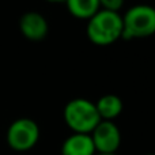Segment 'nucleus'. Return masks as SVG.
<instances>
[{
  "label": "nucleus",
  "instance_id": "7",
  "mask_svg": "<svg viewBox=\"0 0 155 155\" xmlns=\"http://www.w3.org/2000/svg\"><path fill=\"white\" fill-rule=\"evenodd\" d=\"M93 139L90 134H72L64 140L61 146V155H94Z\"/></svg>",
  "mask_w": 155,
  "mask_h": 155
},
{
  "label": "nucleus",
  "instance_id": "2",
  "mask_svg": "<svg viewBox=\"0 0 155 155\" xmlns=\"http://www.w3.org/2000/svg\"><path fill=\"white\" fill-rule=\"evenodd\" d=\"M64 121L75 134H91L101 121L95 107V102L87 98H74L65 105Z\"/></svg>",
  "mask_w": 155,
  "mask_h": 155
},
{
  "label": "nucleus",
  "instance_id": "12",
  "mask_svg": "<svg viewBox=\"0 0 155 155\" xmlns=\"http://www.w3.org/2000/svg\"><path fill=\"white\" fill-rule=\"evenodd\" d=\"M46 2L48 3H54V4H56V3H64V0H46Z\"/></svg>",
  "mask_w": 155,
  "mask_h": 155
},
{
  "label": "nucleus",
  "instance_id": "4",
  "mask_svg": "<svg viewBox=\"0 0 155 155\" xmlns=\"http://www.w3.org/2000/svg\"><path fill=\"white\" fill-rule=\"evenodd\" d=\"M5 139H7V144L14 151L18 153L29 151L40 140V127L31 118H18L8 127Z\"/></svg>",
  "mask_w": 155,
  "mask_h": 155
},
{
  "label": "nucleus",
  "instance_id": "6",
  "mask_svg": "<svg viewBox=\"0 0 155 155\" xmlns=\"http://www.w3.org/2000/svg\"><path fill=\"white\" fill-rule=\"evenodd\" d=\"M19 30L27 40L41 41L48 35L49 25L42 14L37 11H29L25 12L19 19Z\"/></svg>",
  "mask_w": 155,
  "mask_h": 155
},
{
  "label": "nucleus",
  "instance_id": "5",
  "mask_svg": "<svg viewBox=\"0 0 155 155\" xmlns=\"http://www.w3.org/2000/svg\"><path fill=\"white\" fill-rule=\"evenodd\" d=\"M95 153H117L121 144V132L114 121L101 120L90 134Z\"/></svg>",
  "mask_w": 155,
  "mask_h": 155
},
{
  "label": "nucleus",
  "instance_id": "10",
  "mask_svg": "<svg viewBox=\"0 0 155 155\" xmlns=\"http://www.w3.org/2000/svg\"><path fill=\"white\" fill-rule=\"evenodd\" d=\"M124 3H125V0H99V7H101V10L118 12L123 8Z\"/></svg>",
  "mask_w": 155,
  "mask_h": 155
},
{
  "label": "nucleus",
  "instance_id": "13",
  "mask_svg": "<svg viewBox=\"0 0 155 155\" xmlns=\"http://www.w3.org/2000/svg\"><path fill=\"white\" fill-rule=\"evenodd\" d=\"M146 155H155V154H146Z\"/></svg>",
  "mask_w": 155,
  "mask_h": 155
},
{
  "label": "nucleus",
  "instance_id": "9",
  "mask_svg": "<svg viewBox=\"0 0 155 155\" xmlns=\"http://www.w3.org/2000/svg\"><path fill=\"white\" fill-rule=\"evenodd\" d=\"M68 12L76 19L87 21L101 10L99 0H64Z\"/></svg>",
  "mask_w": 155,
  "mask_h": 155
},
{
  "label": "nucleus",
  "instance_id": "11",
  "mask_svg": "<svg viewBox=\"0 0 155 155\" xmlns=\"http://www.w3.org/2000/svg\"><path fill=\"white\" fill-rule=\"evenodd\" d=\"M94 155H117L116 153H95Z\"/></svg>",
  "mask_w": 155,
  "mask_h": 155
},
{
  "label": "nucleus",
  "instance_id": "3",
  "mask_svg": "<svg viewBox=\"0 0 155 155\" xmlns=\"http://www.w3.org/2000/svg\"><path fill=\"white\" fill-rule=\"evenodd\" d=\"M123 16V40L147 38L155 34V8L148 4H136Z\"/></svg>",
  "mask_w": 155,
  "mask_h": 155
},
{
  "label": "nucleus",
  "instance_id": "8",
  "mask_svg": "<svg viewBox=\"0 0 155 155\" xmlns=\"http://www.w3.org/2000/svg\"><path fill=\"white\" fill-rule=\"evenodd\" d=\"M95 107H97V112H98L101 120L113 121L114 118H117L121 114L124 104L118 95L106 94V95H102L95 102Z\"/></svg>",
  "mask_w": 155,
  "mask_h": 155
},
{
  "label": "nucleus",
  "instance_id": "1",
  "mask_svg": "<svg viewBox=\"0 0 155 155\" xmlns=\"http://www.w3.org/2000/svg\"><path fill=\"white\" fill-rule=\"evenodd\" d=\"M86 34L94 45H112L120 40L123 34V16L120 12L99 10L87 19Z\"/></svg>",
  "mask_w": 155,
  "mask_h": 155
}]
</instances>
